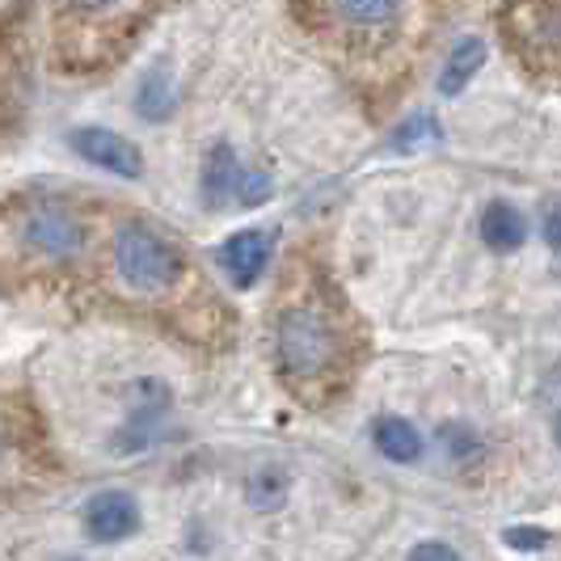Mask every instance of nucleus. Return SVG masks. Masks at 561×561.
<instances>
[{
    "label": "nucleus",
    "mask_w": 561,
    "mask_h": 561,
    "mask_svg": "<svg viewBox=\"0 0 561 561\" xmlns=\"http://www.w3.org/2000/svg\"><path fill=\"white\" fill-rule=\"evenodd\" d=\"M237 195H241V203H245V207H257L262 198H271V173H241Z\"/></svg>",
    "instance_id": "obj_17"
},
{
    "label": "nucleus",
    "mask_w": 561,
    "mask_h": 561,
    "mask_svg": "<svg viewBox=\"0 0 561 561\" xmlns=\"http://www.w3.org/2000/svg\"><path fill=\"white\" fill-rule=\"evenodd\" d=\"M426 140H435V118H431V114H414V118H405V123L397 127L393 148L397 152H414V148Z\"/></svg>",
    "instance_id": "obj_16"
},
{
    "label": "nucleus",
    "mask_w": 561,
    "mask_h": 561,
    "mask_svg": "<svg viewBox=\"0 0 561 561\" xmlns=\"http://www.w3.org/2000/svg\"><path fill=\"white\" fill-rule=\"evenodd\" d=\"M439 439H444V451H448L451 465H473V460H481V451H485L478 435L469 426H456V422L439 431Z\"/></svg>",
    "instance_id": "obj_15"
},
{
    "label": "nucleus",
    "mask_w": 561,
    "mask_h": 561,
    "mask_svg": "<svg viewBox=\"0 0 561 561\" xmlns=\"http://www.w3.org/2000/svg\"><path fill=\"white\" fill-rule=\"evenodd\" d=\"M503 38L528 68L553 77L558 68V0H506Z\"/></svg>",
    "instance_id": "obj_4"
},
{
    "label": "nucleus",
    "mask_w": 561,
    "mask_h": 561,
    "mask_svg": "<svg viewBox=\"0 0 561 561\" xmlns=\"http://www.w3.org/2000/svg\"><path fill=\"white\" fill-rule=\"evenodd\" d=\"M330 18L359 34H380L405 13V0H325Z\"/></svg>",
    "instance_id": "obj_8"
},
{
    "label": "nucleus",
    "mask_w": 561,
    "mask_h": 561,
    "mask_svg": "<svg viewBox=\"0 0 561 561\" xmlns=\"http://www.w3.org/2000/svg\"><path fill=\"white\" fill-rule=\"evenodd\" d=\"M481 68H485V43H481V38H465V43H456L448 64H444V72H439V93H448V98L465 93L469 81L478 77Z\"/></svg>",
    "instance_id": "obj_12"
},
{
    "label": "nucleus",
    "mask_w": 561,
    "mask_h": 561,
    "mask_svg": "<svg viewBox=\"0 0 561 561\" xmlns=\"http://www.w3.org/2000/svg\"><path fill=\"white\" fill-rule=\"evenodd\" d=\"M481 241L494 253H515L528 241V220L519 216L515 203L499 198V203H490V207L481 211Z\"/></svg>",
    "instance_id": "obj_10"
},
{
    "label": "nucleus",
    "mask_w": 561,
    "mask_h": 561,
    "mask_svg": "<svg viewBox=\"0 0 561 561\" xmlns=\"http://www.w3.org/2000/svg\"><path fill=\"white\" fill-rule=\"evenodd\" d=\"M72 148H77L81 161H89V165L98 169H111L118 178H140L144 173L140 148L127 140V136H118V131H106V127H81V131H72Z\"/></svg>",
    "instance_id": "obj_5"
},
{
    "label": "nucleus",
    "mask_w": 561,
    "mask_h": 561,
    "mask_svg": "<svg viewBox=\"0 0 561 561\" xmlns=\"http://www.w3.org/2000/svg\"><path fill=\"white\" fill-rule=\"evenodd\" d=\"M136 111L148 123H161L178 111V84H173V72L169 68H152L140 81V93H136Z\"/></svg>",
    "instance_id": "obj_13"
},
{
    "label": "nucleus",
    "mask_w": 561,
    "mask_h": 561,
    "mask_svg": "<svg viewBox=\"0 0 561 561\" xmlns=\"http://www.w3.org/2000/svg\"><path fill=\"white\" fill-rule=\"evenodd\" d=\"M410 558H414V561H426V558H435V561H456L460 553H456L451 545H439V540H422V545H414V549H410Z\"/></svg>",
    "instance_id": "obj_19"
},
{
    "label": "nucleus",
    "mask_w": 561,
    "mask_h": 561,
    "mask_svg": "<svg viewBox=\"0 0 561 561\" xmlns=\"http://www.w3.org/2000/svg\"><path fill=\"white\" fill-rule=\"evenodd\" d=\"M371 435H376L380 456L393 460V465H414V460L422 456V448H426L419 435V426H414L410 419H376Z\"/></svg>",
    "instance_id": "obj_11"
},
{
    "label": "nucleus",
    "mask_w": 561,
    "mask_h": 561,
    "mask_svg": "<svg viewBox=\"0 0 561 561\" xmlns=\"http://www.w3.org/2000/svg\"><path fill=\"white\" fill-rule=\"evenodd\" d=\"M545 245L558 250V203H545Z\"/></svg>",
    "instance_id": "obj_20"
},
{
    "label": "nucleus",
    "mask_w": 561,
    "mask_h": 561,
    "mask_svg": "<svg viewBox=\"0 0 561 561\" xmlns=\"http://www.w3.org/2000/svg\"><path fill=\"white\" fill-rule=\"evenodd\" d=\"M114 271L118 283L136 296H169L186 275V257L165 232L127 220L114 228Z\"/></svg>",
    "instance_id": "obj_3"
},
{
    "label": "nucleus",
    "mask_w": 561,
    "mask_h": 561,
    "mask_svg": "<svg viewBox=\"0 0 561 561\" xmlns=\"http://www.w3.org/2000/svg\"><path fill=\"white\" fill-rule=\"evenodd\" d=\"M72 9H84V13H102V9H111V4H118V0H68Z\"/></svg>",
    "instance_id": "obj_21"
},
{
    "label": "nucleus",
    "mask_w": 561,
    "mask_h": 561,
    "mask_svg": "<svg viewBox=\"0 0 561 561\" xmlns=\"http://www.w3.org/2000/svg\"><path fill=\"white\" fill-rule=\"evenodd\" d=\"M241 161H237V152H232V144H211V152H207V161H203V178H198V186H203V198H207V207H225L228 198L237 195V186H241Z\"/></svg>",
    "instance_id": "obj_9"
},
{
    "label": "nucleus",
    "mask_w": 561,
    "mask_h": 561,
    "mask_svg": "<svg viewBox=\"0 0 561 561\" xmlns=\"http://www.w3.org/2000/svg\"><path fill=\"white\" fill-rule=\"evenodd\" d=\"M84 237L89 228L68 198L22 195L0 207V266L9 271L38 275L72 266L84 253Z\"/></svg>",
    "instance_id": "obj_2"
},
{
    "label": "nucleus",
    "mask_w": 561,
    "mask_h": 561,
    "mask_svg": "<svg viewBox=\"0 0 561 561\" xmlns=\"http://www.w3.org/2000/svg\"><path fill=\"white\" fill-rule=\"evenodd\" d=\"M216 257H220V266H225L228 283H232L237 291H250L253 283L262 279L266 262H271V232H262V228L232 232Z\"/></svg>",
    "instance_id": "obj_7"
},
{
    "label": "nucleus",
    "mask_w": 561,
    "mask_h": 561,
    "mask_svg": "<svg viewBox=\"0 0 561 561\" xmlns=\"http://www.w3.org/2000/svg\"><path fill=\"white\" fill-rule=\"evenodd\" d=\"M506 545L528 553V549H545L549 536H545V528H511V533H506Z\"/></svg>",
    "instance_id": "obj_18"
},
{
    "label": "nucleus",
    "mask_w": 561,
    "mask_h": 561,
    "mask_svg": "<svg viewBox=\"0 0 561 561\" xmlns=\"http://www.w3.org/2000/svg\"><path fill=\"white\" fill-rule=\"evenodd\" d=\"M0 444H4V431H0Z\"/></svg>",
    "instance_id": "obj_22"
},
{
    "label": "nucleus",
    "mask_w": 561,
    "mask_h": 561,
    "mask_svg": "<svg viewBox=\"0 0 561 561\" xmlns=\"http://www.w3.org/2000/svg\"><path fill=\"white\" fill-rule=\"evenodd\" d=\"M245 494H250L253 511H279L283 499H287V473L283 469H262L250 478Z\"/></svg>",
    "instance_id": "obj_14"
},
{
    "label": "nucleus",
    "mask_w": 561,
    "mask_h": 561,
    "mask_svg": "<svg viewBox=\"0 0 561 561\" xmlns=\"http://www.w3.org/2000/svg\"><path fill=\"white\" fill-rule=\"evenodd\" d=\"M275 364L283 385L305 401L330 397L355 367V330L325 291L291 296L275 321Z\"/></svg>",
    "instance_id": "obj_1"
},
{
    "label": "nucleus",
    "mask_w": 561,
    "mask_h": 561,
    "mask_svg": "<svg viewBox=\"0 0 561 561\" xmlns=\"http://www.w3.org/2000/svg\"><path fill=\"white\" fill-rule=\"evenodd\" d=\"M84 533L102 545H114V540H127L140 528V503L127 494V490H102L84 503Z\"/></svg>",
    "instance_id": "obj_6"
}]
</instances>
